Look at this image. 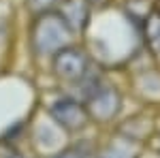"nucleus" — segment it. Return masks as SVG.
Masks as SVG:
<instances>
[{
    "label": "nucleus",
    "instance_id": "obj_8",
    "mask_svg": "<svg viewBox=\"0 0 160 158\" xmlns=\"http://www.w3.org/2000/svg\"><path fill=\"white\" fill-rule=\"evenodd\" d=\"M154 7H156L154 0H124V11L130 17V22H135V24H139V13H137V9H141L143 17H148L149 13L154 11Z\"/></svg>",
    "mask_w": 160,
    "mask_h": 158
},
{
    "label": "nucleus",
    "instance_id": "obj_4",
    "mask_svg": "<svg viewBox=\"0 0 160 158\" xmlns=\"http://www.w3.org/2000/svg\"><path fill=\"white\" fill-rule=\"evenodd\" d=\"M86 109L92 124H111L122 111V94L113 84L100 81L90 94L86 96Z\"/></svg>",
    "mask_w": 160,
    "mask_h": 158
},
{
    "label": "nucleus",
    "instance_id": "obj_6",
    "mask_svg": "<svg viewBox=\"0 0 160 158\" xmlns=\"http://www.w3.org/2000/svg\"><path fill=\"white\" fill-rule=\"evenodd\" d=\"M141 152H143V143L115 130V135L109 137V141H105L96 150V158H139Z\"/></svg>",
    "mask_w": 160,
    "mask_h": 158
},
{
    "label": "nucleus",
    "instance_id": "obj_1",
    "mask_svg": "<svg viewBox=\"0 0 160 158\" xmlns=\"http://www.w3.org/2000/svg\"><path fill=\"white\" fill-rule=\"evenodd\" d=\"M73 32L62 22V17L56 11L43 13L32 17V24L28 30V47L37 60L47 58L51 60L62 47L73 43Z\"/></svg>",
    "mask_w": 160,
    "mask_h": 158
},
{
    "label": "nucleus",
    "instance_id": "obj_5",
    "mask_svg": "<svg viewBox=\"0 0 160 158\" xmlns=\"http://www.w3.org/2000/svg\"><path fill=\"white\" fill-rule=\"evenodd\" d=\"M56 13L62 17V22L68 26L73 34H83L90 26L92 7L88 0H58Z\"/></svg>",
    "mask_w": 160,
    "mask_h": 158
},
{
    "label": "nucleus",
    "instance_id": "obj_11",
    "mask_svg": "<svg viewBox=\"0 0 160 158\" xmlns=\"http://www.w3.org/2000/svg\"><path fill=\"white\" fill-rule=\"evenodd\" d=\"M88 2H90V7H92V9H94V7H96V9H102V7H107V4H109L111 0H88Z\"/></svg>",
    "mask_w": 160,
    "mask_h": 158
},
{
    "label": "nucleus",
    "instance_id": "obj_3",
    "mask_svg": "<svg viewBox=\"0 0 160 158\" xmlns=\"http://www.w3.org/2000/svg\"><path fill=\"white\" fill-rule=\"evenodd\" d=\"M45 111H47V115L51 120L56 122V126L66 135L83 133L92 124L86 109V103L71 96V94H58L53 100L47 103Z\"/></svg>",
    "mask_w": 160,
    "mask_h": 158
},
{
    "label": "nucleus",
    "instance_id": "obj_9",
    "mask_svg": "<svg viewBox=\"0 0 160 158\" xmlns=\"http://www.w3.org/2000/svg\"><path fill=\"white\" fill-rule=\"evenodd\" d=\"M51 158H96V150H92L90 145H83V143H79V145L75 143V145L62 147Z\"/></svg>",
    "mask_w": 160,
    "mask_h": 158
},
{
    "label": "nucleus",
    "instance_id": "obj_10",
    "mask_svg": "<svg viewBox=\"0 0 160 158\" xmlns=\"http://www.w3.org/2000/svg\"><path fill=\"white\" fill-rule=\"evenodd\" d=\"M56 4H58V0H26V11L32 17H37L43 13L56 11Z\"/></svg>",
    "mask_w": 160,
    "mask_h": 158
},
{
    "label": "nucleus",
    "instance_id": "obj_2",
    "mask_svg": "<svg viewBox=\"0 0 160 158\" xmlns=\"http://www.w3.org/2000/svg\"><path fill=\"white\" fill-rule=\"evenodd\" d=\"M49 64H51L53 77L60 84L79 85L90 75L92 60H90V54H88L86 47H81L77 43H71V45L62 47L49 60Z\"/></svg>",
    "mask_w": 160,
    "mask_h": 158
},
{
    "label": "nucleus",
    "instance_id": "obj_7",
    "mask_svg": "<svg viewBox=\"0 0 160 158\" xmlns=\"http://www.w3.org/2000/svg\"><path fill=\"white\" fill-rule=\"evenodd\" d=\"M141 26H143V38H145L148 51L152 56H160V13L156 11V7L143 19Z\"/></svg>",
    "mask_w": 160,
    "mask_h": 158
},
{
    "label": "nucleus",
    "instance_id": "obj_12",
    "mask_svg": "<svg viewBox=\"0 0 160 158\" xmlns=\"http://www.w3.org/2000/svg\"><path fill=\"white\" fill-rule=\"evenodd\" d=\"M156 152L160 154V137H158V143H156Z\"/></svg>",
    "mask_w": 160,
    "mask_h": 158
},
{
    "label": "nucleus",
    "instance_id": "obj_13",
    "mask_svg": "<svg viewBox=\"0 0 160 158\" xmlns=\"http://www.w3.org/2000/svg\"><path fill=\"white\" fill-rule=\"evenodd\" d=\"M156 11L160 13V0H158V2H156Z\"/></svg>",
    "mask_w": 160,
    "mask_h": 158
}]
</instances>
